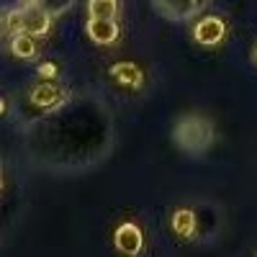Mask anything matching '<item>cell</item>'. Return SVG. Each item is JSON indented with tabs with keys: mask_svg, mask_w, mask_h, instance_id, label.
I'll return each mask as SVG.
<instances>
[{
	"mask_svg": "<svg viewBox=\"0 0 257 257\" xmlns=\"http://www.w3.org/2000/svg\"><path fill=\"white\" fill-rule=\"evenodd\" d=\"M173 139L175 144L183 149V152H190V155H201L213 144V123L198 113H190V116H183L178 123H175V132H173Z\"/></svg>",
	"mask_w": 257,
	"mask_h": 257,
	"instance_id": "obj_1",
	"label": "cell"
},
{
	"mask_svg": "<svg viewBox=\"0 0 257 257\" xmlns=\"http://www.w3.org/2000/svg\"><path fill=\"white\" fill-rule=\"evenodd\" d=\"M113 244H116V249L123 257H137L142 252V247H144V231H142V226L134 224V221H123L116 229V234H113Z\"/></svg>",
	"mask_w": 257,
	"mask_h": 257,
	"instance_id": "obj_2",
	"label": "cell"
},
{
	"mask_svg": "<svg viewBox=\"0 0 257 257\" xmlns=\"http://www.w3.org/2000/svg\"><path fill=\"white\" fill-rule=\"evenodd\" d=\"M224 36H226V24L219 16H203L196 24V29H193V39L201 47H216L224 41Z\"/></svg>",
	"mask_w": 257,
	"mask_h": 257,
	"instance_id": "obj_3",
	"label": "cell"
},
{
	"mask_svg": "<svg viewBox=\"0 0 257 257\" xmlns=\"http://www.w3.org/2000/svg\"><path fill=\"white\" fill-rule=\"evenodd\" d=\"M49 31H52V13L29 0L24 8V34L39 39V36H47Z\"/></svg>",
	"mask_w": 257,
	"mask_h": 257,
	"instance_id": "obj_4",
	"label": "cell"
},
{
	"mask_svg": "<svg viewBox=\"0 0 257 257\" xmlns=\"http://www.w3.org/2000/svg\"><path fill=\"white\" fill-rule=\"evenodd\" d=\"M85 31H88V36L95 41V44L100 47H111L118 41V21L116 18H90L88 26H85Z\"/></svg>",
	"mask_w": 257,
	"mask_h": 257,
	"instance_id": "obj_5",
	"label": "cell"
},
{
	"mask_svg": "<svg viewBox=\"0 0 257 257\" xmlns=\"http://www.w3.org/2000/svg\"><path fill=\"white\" fill-rule=\"evenodd\" d=\"M152 3L160 11V16L170 21H188L203 8L198 0H152Z\"/></svg>",
	"mask_w": 257,
	"mask_h": 257,
	"instance_id": "obj_6",
	"label": "cell"
},
{
	"mask_svg": "<svg viewBox=\"0 0 257 257\" xmlns=\"http://www.w3.org/2000/svg\"><path fill=\"white\" fill-rule=\"evenodd\" d=\"M31 103L39 105V108H47V111H49V108H57V105L64 103V90L47 80V82L36 85V88L31 90Z\"/></svg>",
	"mask_w": 257,
	"mask_h": 257,
	"instance_id": "obj_7",
	"label": "cell"
},
{
	"mask_svg": "<svg viewBox=\"0 0 257 257\" xmlns=\"http://www.w3.org/2000/svg\"><path fill=\"white\" fill-rule=\"evenodd\" d=\"M111 75H113V80L126 85V88H142L144 85V72L134 62H116L111 67Z\"/></svg>",
	"mask_w": 257,
	"mask_h": 257,
	"instance_id": "obj_8",
	"label": "cell"
},
{
	"mask_svg": "<svg viewBox=\"0 0 257 257\" xmlns=\"http://www.w3.org/2000/svg\"><path fill=\"white\" fill-rule=\"evenodd\" d=\"M170 224H173V231L178 234L180 239H193V234H196V213H193L190 208H178L173 211V219H170Z\"/></svg>",
	"mask_w": 257,
	"mask_h": 257,
	"instance_id": "obj_9",
	"label": "cell"
},
{
	"mask_svg": "<svg viewBox=\"0 0 257 257\" xmlns=\"http://www.w3.org/2000/svg\"><path fill=\"white\" fill-rule=\"evenodd\" d=\"M11 52L13 57L18 59H34L39 54V47H36V39L29 36V34H18L11 39Z\"/></svg>",
	"mask_w": 257,
	"mask_h": 257,
	"instance_id": "obj_10",
	"label": "cell"
},
{
	"mask_svg": "<svg viewBox=\"0 0 257 257\" xmlns=\"http://www.w3.org/2000/svg\"><path fill=\"white\" fill-rule=\"evenodd\" d=\"M121 3L118 0H88L90 18H118Z\"/></svg>",
	"mask_w": 257,
	"mask_h": 257,
	"instance_id": "obj_11",
	"label": "cell"
},
{
	"mask_svg": "<svg viewBox=\"0 0 257 257\" xmlns=\"http://www.w3.org/2000/svg\"><path fill=\"white\" fill-rule=\"evenodd\" d=\"M3 34L6 36H18L24 34V8H13V11H6L3 13Z\"/></svg>",
	"mask_w": 257,
	"mask_h": 257,
	"instance_id": "obj_12",
	"label": "cell"
},
{
	"mask_svg": "<svg viewBox=\"0 0 257 257\" xmlns=\"http://www.w3.org/2000/svg\"><path fill=\"white\" fill-rule=\"evenodd\" d=\"M31 3L47 8L52 16H59V13H64V11H70V8L75 6V0H31Z\"/></svg>",
	"mask_w": 257,
	"mask_h": 257,
	"instance_id": "obj_13",
	"label": "cell"
},
{
	"mask_svg": "<svg viewBox=\"0 0 257 257\" xmlns=\"http://www.w3.org/2000/svg\"><path fill=\"white\" fill-rule=\"evenodd\" d=\"M57 64L54 62H44V64H39V75L44 77V80H49V82H54L57 80Z\"/></svg>",
	"mask_w": 257,
	"mask_h": 257,
	"instance_id": "obj_14",
	"label": "cell"
},
{
	"mask_svg": "<svg viewBox=\"0 0 257 257\" xmlns=\"http://www.w3.org/2000/svg\"><path fill=\"white\" fill-rule=\"evenodd\" d=\"M252 59H254V64H257V47H254V54H252Z\"/></svg>",
	"mask_w": 257,
	"mask_h": 257,
	"instance_id": "obj_15",
	"label": "cell"
},
{
	"mask_svg": "<svg viewBox=\"0 0 257 257\" xmlns=\"http://www.w3.org/2000/svg\"><path fill=\"white\" fill-rule=\"evenodd\" d=\"M198 3H201V6H206V3H208V0H198Z\"/></svg>",
	"mask_w": 257,
	"mask_h": 257,
	"instance_id": "obj_16",
	"label": "cell"
}]
</instances>
